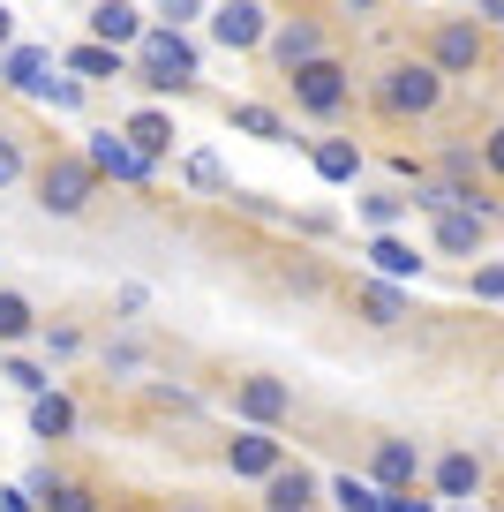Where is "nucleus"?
Segmentation results:
<instances>
[{
	"label": "nucleus",
	"mask_w": 504,
	"mask_h": 512,
	"mask_svg": "<svg viewBox=\"0 0 504 512\" xmlns=\"http://www.w3.org/2000/svg\"><path fill=\"white\" fill-rule=\"evenodd\" d=\"M23 490H31L38 512H98V490H91L83 475H53V467H38Z\"/></svg>",
	"instance_id": "nucleus-16"
},
{
	"label": "nucleus",
	"mask_w": 504,
	"mask_h": 512,
	"mask_svg": "<svg viewBox=\"0 0 504 512\" xmlns=\"http://www.w3.org/2000/svg\"><path fill=\"white\" fill-rule=\"evenodd\" d=\"M136 38H143V8H136V0H98V8H91V46L128 53Z\"/></svg>",
	"instance_id": "nucleus-19"
},
{
	"label": "nucleus",
	"mask_w": 504,
	"mask_h": 512,
	"mask_svg": "<svg viewBox=\"0 0 504 512\" xmlns=\"http://www.w3.org/2000/svg\"><path fill=\"white\" fill-rule=\"evenodd\" d=\"M121 144H128V151H136V159L158 174V166L174 159V113H158V106L128 113V121H121Z\"/></svg>",
	"instance_id": "nucleus-11"
},
{
	"label": "nucleus",
	"mask_w": 504,
	"mask_h": 512,
	"mask_svg": "<svg viewBox=\"0 0 504 512\" xmlns=\"http://www.w3.org/2000/svg\"><path fill=\"white\" fill-rule=\"evenodd\" d=\"M407 189H377V196H362V226L369 234H399V219H407Z\"/></svg>",
	"instance_id": "nucleus-27"
},
{
	"label": "nucleus",
	"mask_w": 504,
	"mask_h": 512,
	"mask_svg": "<svg viewBox=\"0 0 504 512\" xmlns=\"http://www.w3.org/2000/svg\"><path fill=\"white\" fill-rule=\"evenodd\" d=\"M61 76H76V83H113V76H128V53H113V46H91V38H76V46L61 53Z\"/></svg>",
	"instance_id": "nucleus-20"
},
{
	"label": "nucleus",
	"mask_w": 504,
	"mask_h": 512,
	"mask_svg": "<svg viewBox=\"0 0 504 512\" xmlns=\"http://www.w3.org/2000/svg\"><path fill=\"white\" fill-rule=\"evenodd\" d=\"M497 294H504V264L497 256H474V302L497 309Z\"/></svg>",
	"instance_id": "nucleus-32"
},
{
	"label": "nucleus",
	"mask_w": 504,
	"mask_h": 512,
	"mask_svg": "<svg viewBox=\"0 0 504 512\" xmlns=\"http://www.w3.org/2000/svg\"><path fill=\"white\" fill-rule=\"evenodd\" d=\"M46 76H53L46 46H8V53H0V83H8V91H38Z\"/></svg>",
	"instance_id": "nucleus-24"
},
{
	"label": "nucleus",
	"mask_w": 504,
	"mask_h": 512,
	"mask_svg": "<svg viewBox=\"0 0 504 512\" xmlns=\"http://www.w3.org/2000/svg\"><path fill=\"white\" fill-rule=\"evenodd\" d=\"M31 437L38 445H61V437H76V400L68 392H31Z\"/></svg>",
	"instance_id": "nucleus-22"
},
{
	"label": "nucleus",
	"mask_w": 504,
	"mask_h": 512,
	"mask_svg": "<svg viewBox=\"0 0 504 512\" xmlns=\"http://www.w3.org/2000/svg\"><path fill=\"white\" fill-rule=\"evenodd\" d=\"M0 512H38V505H31V490L16 482V490H0Z\"/></svg>",
	"instance_id": "nucleus-38"
},
{
	"label": "nucleus",
	"mask_w": 504,
	"mask_h": 512,
	"mask_svg": "<svg viewBox=\"0 0 504 512\" xmlns=\"http://www.w3.org/2000/svg\"><path fill=\"white\" fill-rule=\"evenodd\" d=\"M234 415L249 422V430H279V422L294 415V384H286V377H264V369H256V377H241V384H234Z\"/></svg>",
	"instance_id": "nucleus-7"
},
{
	"label": "nucleus",
	"mask_w": 504,
	"mask_h": 512,
	"mask_svg": "<svg viewBox=\"0 0 504 512\" xmlns=\"http://www.w3.org/2000/svg\"><path fill=\"white\" fill-rule=\"evenodd\" d=\"M377 512H437V497H414V490H384Z\"/></svg>",
	"instance_id": "nucleus-37"
},
{
	"label": "nucleus",
	"mask_w": 504,
	"mask_h": 512,
	"mask_svg": "<svg viewBox=\"0 0 504 512\" xmlns=\"http://www.w3.org/2000/svg\"><path fill=\"white\" fill-rule=\"evenodd\" d=\"M83 91H91V83H76V76H46L31 98H46L53 113H76V106H83Z\"/></svg>",
	"instance_id": "nucleus-30"
},
{
	"label": "nucleus",
	"mask_w": 504,
	"mask_h": 512,
	"mask_svg": "<svg viewBox=\"0 0 504 512\" xmlns=\"http://www.w3.org/2000/svg\"><path fill=\"white\" fill-rule=\"evenodd\" d=\"M369 482H377V490H414V482H422V445H414V437H377Z\"/></svg>",
	"instance_id": "nucleus-13"
},
{
	"label": "nucleus",
	"mask_w": 504,
	"mask_h": 512,
	"mask_svg": "<svg viewBox=\"0 0 504 512\" xmlns=\"http://www.w3.org/2000/svg\"><path fill=\"white\" fill-rule=\"evenodd\" d=\"M309 166H316V181L347 189V181H362V144L354 136H324V144H309Z\"/></svg>",
	"instance_id": "nucleus-21"
},
{
	"label": "nucleus",
	"mask_w": 504,
	"mask_h": 512,
	"mask_svg": "<svg viewBox=\"0 0 504 512\" xmlns=\"http://www.w3.org/2000/svg\"><path fill=\"white\" fill-rule=\"evenodd\" d=\"M286 91H294L301 113H316V121H339V113L354 106V68L339 61V53H316V61L286 68Z\"/></svg>",
	"instance_id": "nucleus-2"
},
{
	"label": "nucleus",
	"mask_w": 504,
	"mask_h": 512,
	"mask_svg": "<svg viewBox=\"0 0 504 512\" xmlns=\"http://www.w3.org/2000/svg\"><path fill=\"white\" fill-rule=\"evenodd\" d=\"M324 497H331L339 512H377V505H384V490H377L369 475H331V482H324Z\"/></svg>",
	"instance_id": "nucleus-26"
},
{
	"label": "nucleus",
	"mask_w": 504,
	"mask_h": 512,
	"mask_svg": "<svg viewBox=\"0 0 504 512\" xmlns=\"http://www.w3.org/2000/svg\"><path fill=\"white\" fill-rule=\"evenodd\" d=\"M369 272H377V279H392V287H407V279H422V264H429V256L422 249H414V241H399V234H369Z\"/></svg>",
	"instance_id": "nucleus-18"
},
{
	"label": "nucleus",
	"mask_w": 504,
	"mask_h": 512,
	"mask_svg": "<svg viewBox=\"0 0 504 512\" xmlns=\"http://www.w3.org/2000/svg\"><path fill=\"white\" fill-rule=\"evenodd\" d=\"M354 309H362L369 332H399V324L414 317L407 287H392V279H362V287H354Z\"/></svg>",
	"instance_id": "nucleus-17"
},
{
	"label": "nucleus",
	"mask_w": 504,
	"mask_h": 512,
	"mask_svg": "<svg viewBox=\"0 0 504 512\" xmlns=\"http://www.w3.org/2000/svg\"><path fill=\"white\" fill-rule=\"evenodd\" d=\"M91 196H98V174L83 159H46L38 166V211L76 219V211H91Z\"/></svg>",
	"instance_id": "nucleus-6"
},
{
	"label": "nucleus",
	"mask_w": 504,
	"mask_h": 512,
	"mask_svg": "<svg viewBox=\"0 0 504 512\" xmlns=\"http://www.w3.org/2000/svg\"><path fill=\"white\" fill-rule=\"evenodd\" d=\"M204 23H211V46L256 53V46H264V31H271V8H264V0H219Z\"/></svg>",
	"instance_id": "nucleus-8"
},
{
	"label": "nucleus",
	"mask_w": 504,
	"mask_h": 512,
	"mask_svg": "<svg viewBox=\"0 0 504 512\" xmlns=\"http://www.w3.org/2000/svg\"><path fill=\"white\" fill-rule=\"evenodd\" d=\"M347 8H362V16H377V8H384V0H347Z\"/></svg>",
	"instance_id": "nucleus-41"
},
{
	"label": "nucleus",
	"mask_w": 504,
	"mask_h": 512,
	"mask_svg": "<svg viewBox=\"0 0 504 512\" xmlns=\"http://www.w3.org/2000/svg\"><path fill=\"white\" fill-rule=\"evenodd\" d=\"M377 106L392 113V121H429V113L444 106V76L429 61H392L377 76Z\"/></svg>",
	"instance_id": "nucleus-3"
},
{
	"label": "nucleus",
	"mask_w": 504,
	"mask_h": 512,
	"mask_svg": "<svg viewBox=\"0 0 504 512\" xmlns=\"http://www.w3.org/2000/svg\"><path fill=\"white\" fill-rule=\"evenodd\" d=\"M98 512H136V505H98Z\"/></svg>",
	"instance_id": "nucleus-43"
},
{
	"label": "nucleus",
	"mask_w": 504,
	"mask_h": 512,
	"mask_svg": "<svg viewBox=\"0 0 504 512\" xmlns=\"http://www.w3.org/2000/svg\"><path fill=\"white\" fill-rule=\"evenodd\" d=\"M234 196V211H249V219H286L279 204H271V196H256V189H226Z\"/></svg>",
	"instance_id": "nucleus-36"
},
{
	"label": "nucleus",
	"mask_w": 504,
	"mask_h": 512,
	"mask_svg": "<svg viewBox=\"0 0 504 512\" xmlns=\"http://www.w3.org/2000/svg\"><path fill=\"white\" fill-rule=\"evenodd\" d=\"M23 174H31V159H23V136H8V128H0V189H16Z\"/></svg>",
	"instance_id": "nucleus-34"
},
{
	"label": "nucleus",
	"mask_w": 504,
	"mask_h": 512,
	"mask_svg": "<svg viewBox=\"0 0 504 512\" xmlns=\"http://www.w3.org/2000/svg\"><path fill=\"white\" fill-rule=\"evenodd\" d=\"M437 512H444V505H437ZM452 512H497V505H452Z\"/></svg>",
	"instance_id": "nucleus-42"
},
{
	"label": "nucleus",
	"mask_w": 504,
	"mask_h": 512,
	"mask_svg": "<svg viewBox=\"0 0 504 512\" xmlns=\"http://www.w3.org/2000/svg\"><path fill=\"white\" fill-rule=\"evenodd\" d=\"M422 475H429V497H437V505H467V497L489 490V460L474 445H452V452H437V460H422Z\"/></svg>",
	"instance_id": "nucleus-5"
},
{
	"label": "nucleus",
	"mask_w": 504,
	"mask_h": 512,
	"mask_svg": "<svg viewBox=\"0 0 504 512\" xmlns=\"http://www.w3.org/2000/svg\"><path fill=\"white\" fill-rule=\"evenodd\" d=\"M279 460H286V437H279V430H241V437H226V475H234V482H264Z\"/></svg>",
	"instance_id": "nucleus-10"
},
{
	"label": "nucleus",
	"mask_w": 504,
	"mask_h": 512,
	"mask_svg": "<svg viewBox=\"0 0 504 512\" xmlns=\"http://www.w3.org/2000/svg\"><path fill=\"white\" fill-rule=\"evenodd\" d=\"M489 234H497V219H482V211H437V226H429L444 256H489Z\"/></svg>",
	"instance_id": "nucleus-15"
},
{
	"label": "nucleus",
	"mask_w": 504,
	"mask_h": 512,
	"mask_svg": "<svg viewBox=\"0 0 504 512\" xmlns=\"http://www.w3.org/2000/svg\"><path fill=\"white\" fill-rule=\"evenodd\" d=\"M497 16H504V0H474V23H482V31H489Z\"/></svg>",
	"instance_id": "nucleus-40"
},
{
	"label": "nucleus",
	"mask_w": 504,
	"mask_h": 512,
	"mask_svg": "<svg viewBox=\"0 0 504 512\" xmlns=\"http://www.w3.org/2000/svg\"><path fill=\"white\" fill-rule=\"evenodd\" d=\"M98 362H106V377H143V347H136V339H106Z\"/></svg>",
	"instance_id": "nucleus-29"
},
{
	"label": "nucleus",
	"mask_w": 504,
	"mask_h": 512,
	"mask_svg": "<svg viewBox=\"0 0 504 512\" xmlns=\"http://www.w3.org/2000/svg\"><path fill=\"white\" fill-rule=\"evenodd\" d=\"M422 61L437 68L444 83H452V76H482V68H489V31H482V23H459V16H452V23H437V38H429Z\"/></svg>",
	"instance_id": "nucleus-4"
},
{
	"label": "nucleus",
	"mask_w": 504,
	"mask_h": 512,
	"mask_svg": "<svg viewBox=\"0 0 504 512\" xmlns=\"http://www.w3.org/2000/svg\"><path fill=\"white\" fill-rule=\"evenodd\" d=\"M196 68H204V53H196V38L174 31V23H143V38L128 46V76H136L143 91H189Z\"/></svg>",
	"instance_id": "nucleus-1"
},
{
	"label": "nucleus",
	"mask_w": 504,
	"mask_h": 512,
	"mask_svg": "<svg viewBox=\"0 0 504 512\" xmlns=\"http://www.w3.org/2000/svg\"><path fill=\"white\" fill-rule=\"evenodd\" d=\"M38 339H46V362H76V354H83V332H76V324H46Z\"/></svg>",
	"instance_id": "nucleus-33"
},
{
	"label": "nucleus",
	"mask_w": 504,
	"mask_h": 512,
	"mask_svg": "<svg viewBox=\"0 0 504 512\" xmlns=\"http://www.w3.org/2000/svg\"><path fill=\"white\" fill-rule=\"evenodd\" d=\"M23 339H38V302L0 287V347H23Z\"/></svg>",
	"instance_id": "nucleus-25"
},
{
	"label": "nucleus",
	"mask_w": 504,
	"mask_h": 512,
	"mask_svg": "<svg viewBox=\"0 0 504 512\" xmlns=\"http://www.w3.org/2000/svg\"><path fill=\"white\" fill-rule=\"evenodd\" d=\"M0 377H8V384H16V392H23V400H31V392H46V384H53V369H46V362H31V354H16V347H8V354H0Z\"/></svg>",
	"instance_id": "nucleus-28"
},
{
	"label": "nucleus",
	"mask_w": 504,
	"mask_h": 512,
	"mask_svg": "<svg viewBox=\"0 0 504 512\" xmlns=\"http://www.w3.org/2000/svg\"><path fill=\"white\" fill-rule=\"evenodd\" d=\"M181 174H189V189L226 196V174H219V159H211V151H189V159H181Z\"/></svg>",
	"instance_id": "nucleus-31"
},
{
	"label": "nucleus",
	"mask_w": 504,
	"mask_h": 512,
	"mask_svg": "<svg viewBox=\"0 0 504 512\" xmlns=\"http://www.w3.org/2000/svg\"><path fill=\"white\" fill-rule=\"evenodd\" d=\"M256 53H271V68L286 76V68L316 61V53H331V46H324V31H316L309 16H271V31H264V46H256Z\"/></svg>",
	"instance_id": "nucleus-9"
},
{
	"label": "nucleus",
	"mask_w": 504,
	"mask_h": 512,
	"mask_svg": "<svg viewBox=\"0 0 504 512\" xmlns=\"http://www.w3.org/2000/svg\"><path fill=\"white\" fill-rule=\"evenodd\" d=\"M83 166H91L98 181H136V189L151 181V166H143L136 151L121 144V128H91V151H83Z\"/></svg>",
	"instance_id": "nucleus-14"
},
{
	"label": "nucleus",
	"mask_w": 504,
	"mask_h": 512,
	"mask_svg": "<svg viewBox=\"0 0 504 512\" xmlns=\"http://www.w3.org/2000/svg\"><path fill=\"white\" fill-rule=\"evenodd\" d=\"M196 16H204V0H158V23H174V31H189Z\"/></svg>",
	"instance_id": "nucleus-35"
},
{
	"label": "nucleus",
	"mask_w": 504,
	"mask_h": 512,
	"mask_svg": "<svg viewBox=\"0 0 504 512\" xmlns=\"http://www.w3.org/2000/svg\"><path fill=\"white\" fill-rule=\"evenodd\" d=\"M226 121H234V136H256V144H286V136H294V128H286V113L264 106V98H241Z\"/></svg>",
	"instance_id": "nucleus-23"
},
{
	"label": "nucleus",
	"mask_w": 504,
	"mask_h": 512,
	"mask_svg": "<svg viewBox=\"0 0 504 512\" xmlns=\"http://www.w3.org/2000/svg\"><path fill=\"white\" fill-rule=\"evenodd\" d=\"M316 497H324V482H316L301 460H279L264 475V512H316Z\"/></svg>",
	"instance_id": "nucleus-12"
},
{
	"label": "nucleus",
	"mask_w": 504,
	"mask_h": 512,
	"mask_svg": "<svg viewBox=\"0 0 504 512\" xmlns=\"http://www.w3.org/2000/svg\"><path fill=\"white\" fill-rule=\"evenodd\" d=\"M16 46V8H8V0H0V53Z\"/></svg>",
	"instance_id": "nucleus-39"
}]
</instances>
